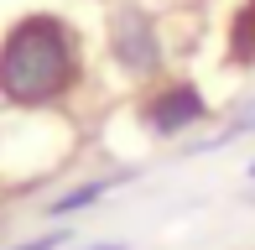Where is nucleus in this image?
Wrapping results in <instances>:
<instances>
[{
	"label": "nucleus",
	"mask_w": 255,
	"mask_h": 250,
	"mask_svg": "<svg viewBox=\"0 0 255 250\" xmlns=\"http://www.w3.org/2000/svg\"><path fill=\"white\" fill-rule=\"evenodd\" d=\"M110 58L135 84L167 78V37H161V21L151 10H141V5H120L110 16Z\"/></svg>",
	"instance_id": "3"
},
{
	"label": "nucleus",
	"mask_w": 255,
	"mask_h": 250,
	"mask_svg": "<svg viewBox=\"0 0 255 250\" xmlns=\"http://www.w3.org/2000/svg\"><path fill=\"white\" fill-rule=\"evenodd\" d=\"M135 115H141V125L156 135V141H177V135L198 130L203 120H214V105H208V94H203L198 78L167 73V78H156V84H146Z\"/></svg>",
	"instance_id": "2"
},
{
	"label": "nucleus",
	"mask_w": 255,
	"mask_h": 250,
	"mask_svg": "<svg viewBox=\"0 0 255 250\" xmlns=\"http://www.w3.org/2000/svg\"><path fill=\"white\" fill-rule=\"evenodd\" d=\"M250 203H255V193H250Z\"/></svg>",
	"instance_id": "9"
},
{
	"label": "nucleus",
	"mask_w": 255,
	"mask_h": 250,
	"mask_svg": "<svg viewBox=\"0 0 255 250\" xmlns=\"http://www.w3.org/2000/svg\"><path fill=\"white\" fill-rule=\"evenodd\" d=\"M245 177H250V183H255V162H250V167H245Z\"/></svg>",
	"instance_id": "8"
},
{
	"label": "nucleus",
	"mask_w": 255,
	"mask_h": 250,
	"mask_svg": "<svg viewBox=\"0 0 255 250\" xmlns=\"http://www.w3.org/2000/svg\"><path fill=\"white\" fill-rule=\"evenodd\" d=\"M89 250H125V245H120V240H110V245H89Z\"/></svg>",
	"instance_id": "7"
},
{
	"label": "nucleus",
	"mask_w": 255,
	"mask_h": 250,
	"mask_svg": "<svg viewBox=\"0 0 255 250\" xmlns=\"http://www.w3.org/2000/svg\"><path fill=\"white\" fill-rule=\"evenodd\" d=\"M224 58L235 68H255V0H240L224 31Z\"/></svg>",
	"instance_id": "4"
},
{
	"label": "nucleus",
	"mask_w": 255,
	"mask_h": 250,
	"mask_svg": "<svg viewBox=\"0 0 255 250\" xmlns=\"http://www.w3.org/2000/svg\"><path fill=\"white\" fill-rule=\"evenodd\" d=\"M63 240H73L68 230H52V235H37V240H21V245H10V250H57Z\"/></svg>",
	"instance_id": "6"
},
{
	"label": "nucleus",
	"mask_w": 255,
	"mask_h": 250,
	"mask_svg": "<svg viewBox=\"0 0 255 250\" xmlns=\"http://www.w3.org/2000/svg\"><path fill=\"white\" fill-rule=\"evenodd\" d=\"M84 37L57 10H21L0 31V105L21 115L63 110L84 89Z\"/></svg>",
	"instance_id": "1"
},
{
	"label": "nucleus",
	"mask_w": 255,
	"mask_h": 250,
	"mask_svg": "<svg viewBox=\"0 0 255 250\" xmlns=\"http://www.w3.org/2000/svg\"><path fill=\"white\" fill-rule=\"evenodd\" d=\"M120 177H89V183H78V188H68V193H57V198L47 203V214L52 219H68V214H84V209H94V203L110 193Z\"/></svg>",
	"instance_id": "5"
}]
</instances>
